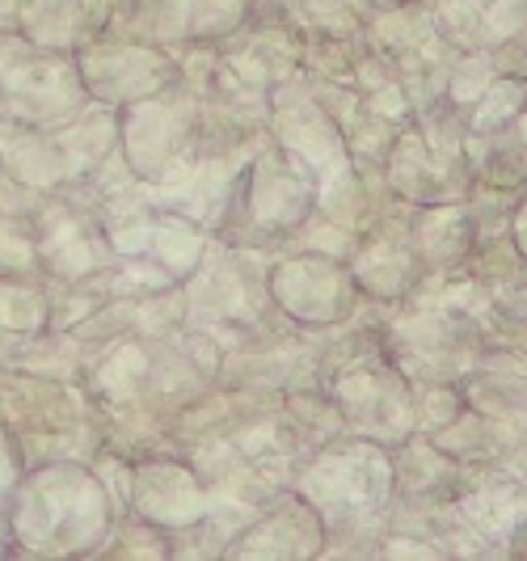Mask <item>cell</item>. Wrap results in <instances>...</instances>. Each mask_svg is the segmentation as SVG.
I'll return each instance as SVG.
<instances>
[{"instance_id": "obj_2", "label": "cell", "mask_w": 527, "mask_h": 561, "mask_svg": "<svg viewBox=\"0 0 527 561\" xmlns=\"http://www.w3.org/2000/svg\"><path fill=\"white\" fill-rule=\"evenodd\" d=\"M380 4H401V0H380Z\"/></svg>"}, {"instance_id": "obj_1", "label": "cell", "mask_w": 527, "mask_h": 561, "mask_svg": "<svg viewBox=\"0 0 527 561\" xmlns=\"http://www.w3.org/2000/svg\"><path fill=\"white\" fill-rule=\"evenodd\" d=\"M13 481H18V465H13V448H9V435L0 431V499L13 494Z\"/></svg>"}]
</instances>
